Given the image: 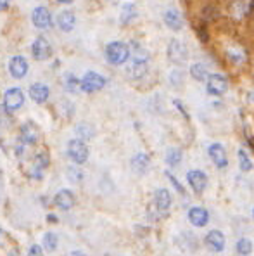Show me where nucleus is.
I'll return each mask as SVG.
<instances>
[{
  "label": "nucleus",
  "instance_id": "35",
  "mask_svg": "<svg viewBox=\"0 0 254 256\" xmlns=\"http://www.w3.org/2000/svg\"><path fill=\"white\" fill-rule=\"evenodd\" d=\"M173 104H175V106H176V109H180V111H181V115H183V116H185V118H188L187 111H185V109H183V104H181V102H180V101H176V99H175V101H173Z\"/></svg>",
  "mask_w": 254,
  "mask_h": 256
},
{
  "label": "nucleus",
  "instance_id": "36",
  "mask_svg": "<svg viewBox=\"0 0 254 256\" xmlns=\"http://www.w3.org/2000/svg\"><path fill=\"white\" fill-rule=\"evenodd\" d=\"M30 255H42V248H40V246H31Z\"/></svg>",
  "mask_w": 254,
  "mask_h": 256
},
{
  "label": "nucleus",
  "instance_id": "17",
  "mask_svg": "<svg viewBox=\"0 0 254 256\" xmlns=\"http://www.w3.org/2000/svg\"><path fill=\"white\" fill-rule=\"evenodd\" d=\"M54 203H56L57 208H61V210H71L73 206H75V196H73V192L70 191H59L56 194V197H54Z\"/></svg>",
  "mask_w": 254,
  "mask_h": 256
},
{
  "label": "nucleus",
  "instance_id": "32",
  "mask_svg": "<svg viewBox=\"0 0 254 256\" xmlns=\"http://www.w3.org/2000/svg\"><path fill=\"white\" fill-rule=\"evenodd\" d=\"M68 177H70L71 182H82L83 180V171L76 170V168H68Z\"/></svg>",
  "mask_w": 254,
  "mask_h": 256
},
{
  "label": "nucleus",
  "instance_id": "9",
  "mask_svg": "<svg viewBox=\"0 0 254 256\" xmlns=\"http://www.w3.org/2000/svg\"><path fill=\"white\" fill-rule=\"evenodd\" d=\"M168 57L171 63L181 64L187 59V47H185L180 40H171L168 45Z\"/></svg>",
  "mask_w": 254,
  "mask_h": 256
},
{
  "label": "nucleus",
  "instance_id": "41",
  "mask_svg": "<svg viewBox=\"0 0 254 256\" xmlns=\"http://www.w3.org/2000/svg\"><path fill=\"white\" fill-rule=\"evenodd\" d=\"M0 237H2V230H0Z\"/></svg>",
  "mask_w": 254,
  "mask_h": 256
},
{
  "label": "nucleus",
  "instance_id": "24",
  "mask_svg": "<svg viewBox=\"0 0 254 256\" xmlns=\"http://www.w3.org/2000/svg\"><path fill=\"white\" fill-rule=\"evenodd\" d=\"M49 166V154L47 152H40L38 156L35 158V166H33V171H31V177L33 178H42V170Z\"/></svg>",
  "mask_w": 254,
  "mask_h": 256
},
{
  "label": "nucleus",
  "instance_id": "20",
  "mask_svg": "<svg viewBox=\"0 0 254 256\" xmlns=\"http://www.w3.org/2000/svg\"><path fill=\"white\" fill-rule=\"evenodd\" d=\"M21 138H23V142H26V144H35V142L38 140V127H36L33 122L24 123V125L21 127Z\"/></svg>",
  "mask_w": 254,
  "mask_h": 256
},
{
  "label": "nucleus",
  "instance_id": "33",
  "mask_svg": "<svg viewBox=\"0 0 254 256\" xmlns=\"http://www.w3.org/2000/svg\"><path fill=\"white\" fill-rule=\"evenodd\" d=\"M66 87H68V90H70V92L75 94L76 90H78V87H80V82L73 75H68L66 76Z\"/></svg>",
  "mask_w": 254,
  "mask_h": 256
},
{
  "label": "nucleus",
  "instance_id": "22",
  "mask_svg": "<svg viewBox=\"0 0 254 256\" xmlns=\"http://www.w3.org/2000/svg\"><path fill=\"white\" fill-rule=\"evenodd\" d=\"M149 164H151V159H149V156L144 154V152H139V154L132 158V170L139 175H144L145 171H147Z\"/></svg>",
  "mask_w": 254,
  "mask_h": 256
},
{
  "label": "nucleus",
  "instance_id": "1",
  "mask_svg": "<svg viewBox=\"0 0 254 256\" xmlns=\"http://www.w3.org/2000/svg\"><path fill=\"white\" fill-rule=\"evenodd\" d=\"M149 69V54L147 50L139 47V50H135V57H133L132 64L128 66V75L133 80H140L147 75Z\"/></svg>",
  "mask_w": 254,
  "mask_h": 256
},
{
  "label": "nucleus",
  "instance_id": "29",
  "mask_svg": "<svg viewBox=\"0 0 254 256\" xmlns=\"http://www.w3.org/2000/svg\"><path fill=\"white\" fill-rule=\"evenodd\" d=\"M239 166H241L242 171H251L253 170V163L251 159L248 158V154H246L244 151H239Z\"/></svg>",
  "mask_w": 254,
  "mask_h": 256
},
{
  "label": "nucleus",
  "instance_id": "15",
  "mask_svg": "<svg viewBox=\"0 0 254 256\" xmlns=\"http://www.w3.org/2000/svg\"><path fill=\"white\" fill-rule=\"evenodd\" d=\"M165 23L169 30L178 31L183 28V17H181V14L176 9H168L165 12Z\"/></svg>",
  "mask_w": 254,
  "mask_h": 256
},
{
  "label": "nucleus",
  "instance_id": "39",
  "mask_svg": "<svg viewBox=\"0 0 254 256\" xmlns=\"http://www.w3.org/2000/svg\"><path fill=\"white\" fill-rule=\"evenodd\" d=\"M248 142H249V145H251V147L254 149V138L253 137H248Z\"/></svg>",
  "mask_w": 254,
  "mask_h": 256
},
{
  "label": "nucleus",
  "instance_id": "6",
  "mask_svg": "<svg viewBox=\"0 0 254 256\" xmlns=\"http://www.w3.org/2000/svg\"><path fill=\"white\" fill-rule=\"evenodd\" d=\"M228 89V82L223 75H211L206 82V90L209 96H223Z\"/></svg>",
  "mask_w": 254,
  "mask_h": 256
},
{
  "label": "nucleus",
  "instance_id": "18",
  "mask_svg": "<svg viewBox=\"0 0 254 256\" xmlns=\"http://www.w3.org/2000/svg\"><path fill=\"white\" fill-rule=\"evenodd\" d=\"M206 244H208L209 250L213 251H223L225 248V236L220 232V230H211V232L206 236Z\"/></svg>",
  "mask_w": 254,
  "mask_h": 256
},
{
  "label": "nucleus",
  "instance_id": "30",
  "mask_svg": "<svg viewBox=\"0 0 254 256\" xmlns=\"http://www.w3.org/2000/svg\"><path fill=\"white\" fill-rule=\"evenodd\" d=\"M76 131L82 138H92L93 137V128L88 123H82V125L76 127Z\"/></svg>",
  "mask_w": 254,
  "mask_h": 256
},
{
  "label": "nucleus",
  "instance_id": "16",
  "mask_svg": "<svg viewBox=\"0 0 254 256\" xmlns=\"http://www.w3.org/2000/svg\"><path fill=\"white\" fill-rule=\"evenodd\" d=\"M251 9H253V3L246 2V0H235L230 5V14L235 19H244L251 12Z\"/></svg>",
  "mask_w": 254,
  "mask_h": 256
},
{
  "label": "nucleus",
  "instance_id": "25",
  "mask_svg": "<svg viewBox=\"0 0 254 256\" xmlns=\"http://www.w3.org/2000/svg\"><path fill=\"white\" fill-rule=\"evenodd\" d=\"M135 16H137V7L133 5V3H125V5L121 7L119 21H121V24H130Z\"/></svg>",
  "mask_w": 254,
  "mask_h": 256
},
{
  "label": "nucleus",
  "instance_id": "2",
  "mask_svg": "<svg viewBox=\"0 0 254 256\" xmlns=\"http://www.w3.org/2000/svg\"><path fill=\"white\" fill-rule=\"evenodd\" d=\"M106 57L111 64L119 66L126 63L130 57V47L123 42H112L106 47Z\"/></svg>",
  "mask_w": 254,
  "mask_h": 256
},
{
  "label": "nucleus",
  "instance_id": "13",
  "mask_svg": "<svg viewBox=\"0 0 254 256\" xmlns=\"http://www.w3.org/2000/svg\"><path fill=\"white\" fill-rule=\"evenodd\" d=\"M188 222L195 227H206L209 222V213L204 208H190L188 210Z\"/></svg>",
  "mask_w": 254,
  "mask_h": 256
},
{
  "label": "nucleus",
  "instance_id": "34",
  "mask_svg": "<svg viewBox=\"0 0 254 256\" xmlns=\"http://www.w3.org/2000/svg\"><path fill=\"white\" fill-rule=\"evenodd\" d=\"M165 175H166V177H168V180H169V182H171V184H173V185H175V189H176V191H178L180 194H185V189H183V187H181V184H180V182H178V180H176V178H175V177H173V175H171V173H169V171H165Z\"/></svg>",
  "mask_w": 254,
  "mask_h": 256
},
{
  "label": "nucleus",
  "instance_id": "21",
  "mask_svg": "<svg viewBox=\"0 0 254 256\" xmlns=\"http://www.w3.org/2000/svg\"><path fill=\"white\" fill-rule=\"evenodd\" d=\"M49 94H50L49 87L43 85V83H35L30 89V97L33 99L36 104H43L49 99Z\"/></svg>",
  "mask_w": 254,
  "mask_h": 256
},
{
  "label": "nucleus",
  "instance_id": "5",
  "mask_svg": "<svg viewBox=\"0 0 254 256\" xmlns=\"http://www.w3.org/2000/svg\"><path fill=\"white\" fill-rule=\"evenodd\" d=\"M24 104V96H23V90L14 87V89H9L3 96V108L7 111H16L19 109L21 106Z\"/></svg>",
  "mask_w": 254,
  "mask_h": 256
},
{
  "label": "nucleus",
  "instance_id": "10",
  "mask_svg": "<svg viewBox=\"0 0 254 256\" xmlns=\"http://www.w3.org/2000/svg\"><path fill=\"white\" fill-rule=\"evenodd\" d=\"M31 21H33L36 28L47 30V28H50V24H52V16H50L49 9H45V7H36L33 14H31Z\"/></svg>",
  "mask_w": 254,
  "mask_h": 256
},
{
  "label": "nucleus",
  "instance_id": "27",
  "mask_svg": "<svg viewBox=\"0 0 254 256\" xmlns=\"http://www.w3.org/2000/svg\"><path fill=\"white\" fill-rule=\"evenodd\" d=\"M181 161V151L176 147H169L168 151H166V163L169 164V166H178Z\"/></svg>",
  "mask_w": 254,
  "mask_h": 256
},
{
  "label": "nucleus",
  "instance_id": "14",
  "mask_svg": "<svg viewBox=\"0 0 254 256\" xmlns=\"http://www.w3.org/2000/svg\"><path fill=\"white\" fill-rule=\"evenodd\" d=\"M9 69H10V75H12L14 78H23V76H26V73H28L26 59L21 56L12 57L9 63Z\"/></svg>",
  "mask_w": 254,
  "mask_h": 256
},
{
  "label": "nucleus",
  "instance_id": "19",
  "mask_svg": "<svg viewBox=\"0 0 254 256\" xmlns=\"http://www.w3.org/2000/svg\"><path fill=\"white\" fill-rule=\"evenodd\" d=\"M227 57L228 61H230L232 64L235 66H242L248 61V54H246V50L242 49V47H237V45H232L227 49Z\"/></svg>",
  "mask_w": 254,
  "mask_h": 256
},
{
  "label": "nucleus",
  "instance_id": "40",
  "mask_svg": "<svg viewBox=\"0 0 254 256\" xmlns=\"http://www.w3.org/2000/svg\"><path fill=\"white\" fill-rule=\"evenodd\" d=\"M57 2H59V3H71L73 0H57Z\"/></svg>",
  "mask_w": 254,
  "mask_h": 256
},
{
  "label": "nucleus",
  "instance_id": "3",
  "mask_svg": "<svg viewBox=\"0 0 254 256\" xmlns=\"http://www.w3.org/2000/svg\"><path fill=\"white\" fill-rule=\"evenodd\" d=\"M104 87H106V78H104L102 75H99V73H95V71H88L82 78V82H80V89H82L83 92H86V94L97 92V90L104 89Z\"/></svg>",
  "mask_w": 254,
  "mask_h": 256
},
{
  "label": "nucleus",
  "instance_id": "8",
  "mask_svg": "<svg viewBox=\"0 0 254 256\" xmlns=\"http://www.w3.org/2000/svg\"><path fill=\"white\" fill-rule=\"evenodd\" d=\"M31 52H33V57L36 61H45L52 56V47L47 42V38L38 36L33 42V45H31Z\"/></svg>",
  "mask_w": 254,
  "mask_h": 256
},
{
  "label": "nucleus",
  "instance_id": "4",
  "mask_svg": "<svg viewBox=\"0 0 254 256\" xmlns=\"http://www.w3.org/2000/svg\"><path fill=\"white\" fill-rule=\"evenodd\" d=\"M68 154L76 164H83L88 159V147L82 138H73L68 142Z\"/></svg>",
  "mask_w": 254,
  "mask_h": 256
},
{
  "label": "nucleus",
  "instance_id": "42",
  "mask_svg": "<svg viewBox=\"0 0 254 256\" xmlns=\"http://www.w3.org/2000/svg\"><path fill=\"white\" fill-rule=\"evenodd\" d=\"M253 213H254V211H253Z\"/></svg>",
  "mask_w": 254,
  "mask_h": 256
},
{
  "label": "nucleus",
  "instance_id": "11",
  "mask_svg": "<svg viewBox=\"0 0 254 256\" xmlns=\"http://www.w3.org/2000/svg\"><path fill=\"white\" fill-rule=\"evenodd\" d=\"M208 154L211 161L215 163V166L218 168H225L228 164V158H227V152H225L223 145L221 144H211L208 147Z\"/></svg>",
  "mask_w": 254,
  "mask_h": 256
},
{
  "label": "nucleus",
  "instance_id": "26",
  "mask_svg": "<svg viewBox=\"0 0 254 256\" xmlns=\"http://www.w3.org/2000/svg\"><path fill=\"white\" fill-rule=\"evenodd\" d=\"M190 75L194 80H197V82H206V78H208V69H206V66L202 63H195L190 66Z\"/></svg>",
  "mask_w": 254,
  "mask_h": 256
},
{
  "label": "nucleus",
  "instance_id": "23",
  "mask_svg": "<svg viewBox=\"0 0 254 256\" xmlns=\"http://www.w3.org/2000/svg\"><path fill=\"white\" fill-rule=\"evenodd\" d=\"M75 23H76V17L71 10H64V12H61L57 16V26L63 31H71L75 28Z\"/></svg>",
  "mask_w": 254,
  "mask_h": 256
},
{
  "label": "nucleus",
  "instance_id": "12",
  "mask_svg": "<svg viewBox=\"0 0 254 256\" xmlns=\"http://www.w3.org/2000/svg\"><path fill=\"white\" fill-rule=\"evenodd\" d=\"M154 201H156V208H158V211L161 215H166L169 208H171V194L166 191V189H158Z\"/></svg>",
  "mask_w": 254,
  "mask_h": 256
},
{
  "label": "nucleus",
  "instance_id": "37",
  "mask_svg": "<svg viewBox=\"0 0 254 256\" xmlns=\"http://www.w3.org/2000/svg\"><path fill=\"white\" fill-rule=\"evenodd\" d=\"M9 3H10V0H0V10L7 9V7H9Z\"/></svg>",
  "mask_w": 254,
  "mask_h": 256
},
{
  "label": "nucleus",
  "instance_id": "7",
  "mask_svg": "<svg viewBox=\"0 0 254 256\" xmlns=\"http://www.w3.org/2000/svg\"><path fill=\"white\" fill-rule=\"evenodd\" d=\"M187 182L192 187V191H194L195 194H201V192H204L206 185H208V177H206L204 171L192 170L187 173Z\"/></svg>",
  "mask_w": 254,
  "mask_h": 256
},
{
  "label": "nucleus",
  "instance_id": "38",
  "mask_svg": "<svg viewBox=\"0 0 254 256\" xmlns=\"http://www.w3.org/2000/svg\"><path fill=\"white\" fill-rule=\"evenodd\" d=\"M49 222H57V218H56V215H49V218H47Z\"/></svg>",
  "mask_w": 254,
  "mask_h": 256
},
{
  "label": "nucleus",
  "instance_id": "31",
  "mask_svg": "<svg viewBox=\"0 0 254 256\" xmlns=\"http://www.w3.org/2000/svg\"><path fill=\"white\" fill-rule=\"evenodd\" d=\"M43 246H45L49 251L56 250V246H57V236H56V234L47 232L45 236H43Z\"/></svg>",
  "mask_w": 254,
  "mask_h": 256
},
{
  "label": "nucleus",
  "instance_id": "28",
  "mask_svg": "<svg viewBox=\"0 0 254 256\" xmlns=\"http://www.w3.org/2000/svg\"><path fill=\"white\" fill-rule=\"evenodd\" d=\"M237 253L239 255H251V251H253V243L249 239H239V243H237Z\"/></svg>",
  "mask_w": 254,
  "mask_h": 256
}]
</instances>
